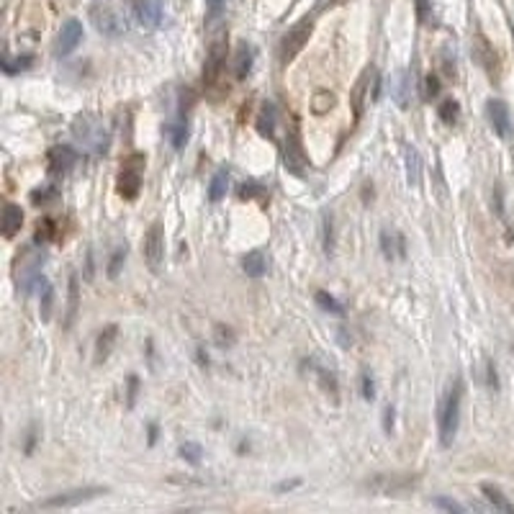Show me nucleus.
Here are the masks:
<instances>
[{"mask_svg": "<svg viewBox=\"0 0 514 514\" xmlns=\"http://www.w3.org/2000/svg\"><path fill=\"white\" fill-rule=\"evenodd\" d=\"M460 404H463V381L455 378V383L450 386V391H447L445 404H442V412H440V442L445 447L453 445L455 434H458Z\"/></svg>", "mask_w": 514, "mask_h": 514, "instance_id": "1", "label": "nucleus"}, {"mask_svg": "<svg viewBox=\"0 0 514 514\" xmlns=\"http://www.w3.org/2000/svg\"><path fill=\"white\" fill-rule=\"evenodd\" d=\"M44 260H47V252L39 250V247H26L16 260V280H18V288H23L26 296L34 291V285L44 283V278H41Z\"/></svg>", "mask_w": 514, "mask_h": 514, "instance_id": "2", "label": "nucleus"}, {"mask_svg": "<svg viewBox=\"0 0 514 514\" xmlns=\"http://www.w3.org/2000/svg\"><path fill=\"white\" fill-rule=\"evenodd\" d=\"M72 136L77 142L85 144L88 149H93L95 155H106V149H109V134H106V128H103V124L90 114L75 119Z\"/></svg>", "mask_w": 514, "mask_h": 514, "instance_id": "3", "label": "nucleus"}, {"mask_svg": "<svg viewBox=\"0 0 514 514\" xmlns=\"http://www.w3.org/2000/svg\"><path fill=\"white\" fill-rule=\"evenodd\" d=\"M420 483L417 476H406V474H378L368 479L363 486L376 496H401L406 491H412L414 486Z\"/></svg>", "mask_w": 514, "mask_h": 514, "instance_id": "4", "label": "nucleus"}, {"mask_svg": "<svg viewBox=\"0 0 514 514\" xmlns=\"http://www.w3.org/2000/svg\"><path fill=\"white\" fill-rule=\"evenodd\" d=\"M312 28H314V21L306 16V18L298 21L296 26L280 39V52H278V55H280V65H291V62L296 60L298 52L306 47V41L312 36Z\"/></svg>", "mask_w": 514, "mask_h": 514, "instance_id": "5", "label": "nucleus"}, {"mask_svg": "<svg viewBox=\"0 0 514 514\" xmlns=\"http://www.w3.org/2000/svg\"><path fill=\"white\" fill-rule=\"evenodd\" d=\"M109 494L106 486H82V488H72V491H65V494H55L49 499L41 501L44 509H67V507H80L85 501L98 499V496Z\"/></svg>", "mask_w": 514, "mask_h": 514, "instance_id": "6", "label": "nucleus"}, {"mask_svg": "<svg viewBox=\"0 0 514 514\" xmlns=\"http://www.w3.org/2000/svg\"><path fill=\"white\" fill-rule=\"evenodd\" d=\"M142 255H144V263H147L149 270L160 273L163 260H165V229H163V224L160 222L152 224V226L147 229V234H144Z\"/></svg>", "mask_w": 514, "mask_h": 514, "instance_id": "7", "label": "nucleus"}, {"mask_svg": "<svg viewBox=\"0 0 514 514\" xmlns=\"http://www.w3.org/2000/svg\"><path fill=\"white\" fill-rule=\"evenodd\" d=\"M142 168H144V155H131L124 163L121 173H119V193L126 201L136 198L139 188H142Z\"/></svg>", "mask_w": 514, "mask_h": 514, "instance_id": "8", "label": "nucleus"}, {"mask_svg": "<svg viewBox=\"0 0 514 514\" xmlns=\"http://www.w3.org/2000/svg\"><path fill=\"white\" fill-rule=\"evenodd\" d=\"M90 16H93V26L98 28V34L109 36V39H119V36L126 31V18H124L116 8L95 6Z\"/></svg>", "mask_w": 514, "mask_h": 514, "instance_id": "9", "label": "nucleus"}, {"mask_svg": "<svg viewBox=\"0 0 514 514\" xmlns=\"http://www.w3.org/2000/svg\"><path fill=\"white\" fill-rule=\"evenodd\" d=\"M131 13L144 31H155L163 26L165 0H131Z\"/></svg>", "mask_w": 514, "mask_h": 514, "instance_id": "10", "label": "nucleus"}, {"mask_svg": "<svg viewBox=\"0 0 514 514\" xmlns=\"http://www.w3.org/2000/svg\"><path fill=\"white\" fill-rule=\"evenodd\" d=\"M283 160H285V170H288V173H293V175H304L306 168H309V157H306V152H304L301 134H298L296 126L288 131V136H285Z\"/></svg>", "mask_w": 514, "mask_h": 514, "instance_id": "11", "label": "nucleus"}, {"mask_svg": "<svg viewBox=\"0 0 514 514\" xmlns=\"http://www.w3.org/2000/svg\"><path fill=\"white\" fill-rule=\"evenodd\" d=\"M224 62H226V31H219L209 44V55H206V67H203V80L206 85H214L222 72Z\"/></svg>", "mask_w": 514, "mask_h": 514, "instance_id": "12", "label": "nucleus"}, {"mask_svg": "<svg viewBox=\"0 0 514 514\" xmlns=\"http://www.w3.org/2000/svg\"><path fill=\"white\" fill-rule=\"evenodd\" d=\"M486 119L499 139H509V136H512V116H509V109L504 101L491 98V101L486 103Z\"/></svg>", "mask_w": 514, "mask_h": 514, "instance_id": "13", "label": "nucleus"}, {"mask_svg": "<svg viewBox=\"0 0 514 514\" xmlns=\"http://www.w3.org/2000/svg\"><path fill=\"white\" fill-rule=\"evenodd\" d=\"M82 41V23L77 18H67L62 23L60 28V36H57V44H55V55L57 57H67L72 55L77 44Z\"/></svg>", "mask_w": 514, "mask_h": 514, "instance_id": "14", "label": "nucleus"}, {"mask_svg": "<svg viewBox=\"0 0 514 514\" xmlns=\"http://www.w3.org/2000/svg\"><path fill=\"white\" fill-rule=\"evenodd\" d=\"M412 95H414L412 75L406 72V70H396L391 82V98L396 101L399 109H409V106H412Z\"/></svg>", "mask_w": 514, "mask_h": 514, "instance_id": "15", "label": "nucleus"}, {"mask_svg": "<svg viewBox=\"0 0 514 514\" xmlns=\"http://www.w3.org/2000/svg\"><path fill=\"white\" fill-rule=\"evenodd\" d=\"M378 70L376 67H368L366 72L360 75L358 82H355V88L350 93V103H352V114H355V121H360V116H363V103H366V95L373 85V77H376Z\"/></svg>", "mask_w": 514, "mask_h": 514, "instance_id": "16", "label": "nucleus"}, {"mask_svg": "<svg viewBox=\"0 0 514 514\" xmlns=\"http://www.w3.org/2000/svg\"><path fill=\"white\" fill-rule=\"evenodd\" d=\"M306 366L312 368V376L319 381V386H322V391L329 393L332 399H337L339 381H337V376H334V371H332V368H327L324 363H319L317 358H309V360H306Z\"/></svg>", "mask_w": 514, "mask_h": 514, "instance_id": "17", "label": "nucleus"}, {"mask_svg": "<svg viewBox=\"0 0 514 514\" xmlns=\"http://www.w3.org/2000/svg\"><path fill=\"white\" fill-rule=\"evenodd\" d=\"M116 339H119V324H106L98 332V337H95V366H101V363L109 360Z\"/></svg>", "mask_w": 514, "mask_h": 514, "instance_id": "18", "label": "nucleus"}, {"mask_svg": "<svg viewBox=\"0 0 514 514\" xmlns=\"http://www.w3.org/2000/svg\"><path fill=\"white\" fill-rule=\"evenodd\" d=\"M75 163H77V152L72 147H67V144H60V147L49 152V170L55 175H65Z\"/></svg>", "mask_w": 514, "mask_h": 514, "instance_id": "19", "label": "nucleus"}, {"mask_svg": "<svg viewBox=\"0 0 514 514\" xmlns=\"http://www.w3.org/2000/svg\"><path fill=\"white\" fill-rule=\"evenodd\" d=\"M21 226H23V211H21V206L6 203V206H3V217H0V231H3V237L6 239L16 237L21 231Z\"/></svg>", "mask_w": 514, "mask_h": 514, "instance_id": "20", "label": "nucleus"}, {"mask_svg": "<svg viewBox=\"0 0 514 514\" xmlns=\"http://www.w3.org/2000/svg\"><path fill=\"white\" fill-rule=\"evenodd\" d=\"M165 136L170 139L173 149L185 147V142H188V136H190V126H188V119H185V111H180V114L165 126Z\"/></svg>", "mask_w": 514, "mask_h": 514, "instance_id": "21", "label": "nucleus"}, {"mask_svg": "<svg viewBox=\"0 0 514 514\" xmlns=\"http://www.w3.org/2000/svg\"><path fill=\"white\" fill-rule=\"evenodd\" d=\"M257 131L263 136H268V139H273L275 136V124H278V109L273 101H265L263 106H260V114H257Z\"/></svg>", "mask_w": 514, "mask_h": 514, "instance_id": "22", "label": "nucleus"}, {"mask_svg": "<svg viewBox=\"0 0 514 514\" xmlns=\"http://www.w3.org/2000/svg\"><path fill=\"white\" fill-rule=\"evenodd\" d=\"M252 62H255V49H252V44L242 41L237 47V55H234V77H237V80H244V77L250 75Z\"/></svg>", "mask_w": 514, "mask_h": 514, "instance_id": "23", "label": "nucleus"}, {"mask_svg": "<svg viewBox=\"0 0 514 514\" xmlns=\"http://www.w3.org/2000/svg\"><path fill=\"white\" fill-rule=\"evenodd\" d=\"M381 250H383V255L388 257V260H393V257H404L406 255V242H404L401 234H396V231L383 229L381 231Z\"/></svg>", "mask_w": 514, "mask_h": 514, "instance_id": "24", "label": "nucleus"}, {"mask_svg": "<svg viewBox=\"0 0 514 514\" xmlns=\"http://www.w3.org/2000/svg\"><path fill=\"white\" fill-rule=\"evenodd\" d=\"M77 309H80V280H77V275H70L67 280V314H65V329H70L75 322V317H77Z\"/></svg>", "mask_w": 514, "mask_h": 514, "instance_id": "25", "label": "nucleus"}, {"mask_svg": "<svg viewBox=\"0 0 514 514\" xmlns=\"http://www.w3.org/2000/svg\"><path fill=\"white\" fill-rule=\"evenodd\" d=\"M404 160H406V180L412 188H420L422 185V157L414 147L404 149Z\"/></svg>", "mask_w": 514, "mask_h": 514, "instance_id": "26", "label": "nucleus"}, {"mask_svg": "<svg viewBox=\"0 0 514 514\" xmlns=\"http://www.w3.org/2000/svg\"><path fill=\"white\" fill-rule=\"evenodd\" d=\"M474 57L479 60L481 67H483L488 75H491V77H494V75H496V55H494V49L486 44V39H483V36H479V39H476Z\"/></svg>", "mask_w": 514, "mask_h": 514, "instance_id": "27", "label": "nucleus"}, {"mask_svg": "<svg viewBox=\"0 0 514 514\" xmlns=\"http://www.w3.org/2000/svg\"><path fill=\"white\" fill-rule=\"evenodd\" d=\"M481 494H483V499H486L494 509H499V512L514 514V504L507 499V496L501 494V488L491 486V483H481Z\"/></svg>", "mask_w": 514, "mask_h": 514, "instance_id": "28", "label": "nucleus"}, {"mask_svg": "<svg viewBox=\"0 0 514 514\" xmlns=\"http://www.w3.org/2000/svg\"><path fill=\"white\" fill-rule=\"evenodd\" d=\"M226 190H229V168H219L217 175L211 177V183H209V201L219 203L224 196H226Z\"/></svg>", "mask_w": 514, "mask_h": 514, "instance_id": "29", "label": "nucleus"}, {"mask_svg": "<svg viewBox=\"0 0 514 514\" xmlns=\"http://www.w3.org/2000/svg\"><path fill=\"white\" fill-rule=\"evenodd\" d=\"M242 270L250 278H263L268 273V263H265V255L260 250H252L242 257Z\"/></svg>", "mask_w": 514, "mask_h": 514, "instance_id": "30", "label": "nucleus"}, {"mask_svg": "<svg viewBox=\"0 0 514 514\" xmlns=\"http://www.w3.org/2000/svg\"><path fill=\"white\" fill-rule=\"evenodd\" d=\"M314 301H317L319 309H322V312H327V314H334V317H342V314H345V306L339 304L337 298L332 296V293H327V291H317V293H314Z\"/></svg>", "mask_w": 514, "mask_h": 514, "instance_id": "31", "label": "nucleus"}, {"mask_svg": "<svg viewBox=\"0 0 514 514\" xmlns=\"http://www.w3.org/2000/svg\"><path fill=\"white\" fill-rule=\"evenodd\" d=\"M437 116H440L442 124H447V126H455V124H460V103L455 101V98H447V101L440 103Z\"/></svg>", "mask_w": 514, "mask_h": 514, "instance_id": "32", "label": "nucleus"}, {"mask_svg": "<svg viewBox=\"0 0 514 514\" xmlns=\"http://www.w3.org/2000/svg\"><path fill=\"white\" fill-rule=\"evenodd\" d=\"M322 244H324L327 255H334L337 234H334V219H332V214H324V219H322Z\"/></svg>", "mask_w": 514, "mask_h": 514, "instance_id": "33", "label": "nucleus"}, {"mask_svg": "<svg viewBox=\"0 0 514 514\" xmlns=\"http://www.w3.org/2000/svg\"><path fill=\"white\" fill-rule=\"evenodd\" d=\"M177 455H180L185 463H190V466H198L203 460V447L198 445V442H183V445L177 447Z\"/></svg>", "mask_w": 514, "mask_h": 514, "instance_id": "34", "label": "nucleus"}, {"mask_svg": "<svg viewBox=\"0 0 514 514\" xmlns=\"http://www.w3.org/2000/svg\"><path fill=\"white\" fill-rule=\"evenodd\" d=\"M52 306H55V288L44 280V283H41V309H39L41 322H49V317H52Z\"/></svg>", "mask_w": 514, "mask_h": 514, "instance_id": "35", "label": "nucleus"}, {"mask_svg": "<svg viewBox=\"0 0 514 514\" xmlns=\"http://www.w3.org/2000/svg\"><path fill=\"white\" fill-rule=\"evenodd\" d=\"M226 11V0H206V28H211Z\"/></svg>", "mask_w": 514, "mask_h": 514, "instance_id": "36", "label": "nucleus"}, {"mask_svg": "<svg viewBox=\"0 0 514 514\" xmlns=\"http://www.w3.org/2000/svg\"><path fill=\"white\" fill-rule=\"evenodd\" d=\"M57 188L55 185H41V188H36L34 193H31V203L34 206H47V203H52V201H57Z\"/></svg>", "mask_w": 514, "mask_h": 514, "instance_id": "37", "label": "nucleus"}, {"mask_svg": "<svg viewBox=\"0 0 514 514\" xmlns=\"http://www.w3.org/2000/svg\"><path fill=\"white\" fill-rule=\"evenodd\" d=\"M31 62H34V57H31V55L16 57V60H11V57H3V70H6L8 75H16V72H21V70L31 67Z\"/></svg>", "mask_w": 514, "mask_h": 514, "instance_id": "38", "label": "nucleus"}, {"mask_svg": "<svg viewBox=\"0 0 514 514\" xmlns=\"http://www.w3.org/2000/svg\"><path fill=\"white\" fill-rule=\"evenodd\" d=\"M126 255H128V250H126V244H121V247H116V252L111 255V260H109V278H119V273H121V268H124V260H126Z\"/></svg>", "mask_w": 514, "mask_h": 514, "instance_id": "39", "label": "nucleus"}, {"mask_svg": "<svg viewBox=\"0 0 514 514\" xmlns=\"http://www.w3.org/2000/svg\"><path fill=\"white\" fill-rule=\"evenodd\" d=\"M332 106H334V95H332V93H327V90H319V93L314 95V106H312L314 114H327Z\"/></svg>", "mask_w": 514, "mask_h": 514, "instance_id": "40", "label": "nucleus"}, {"mask_svg": "<svg viewBox=\"0 0 514 514\" xmlns=\"http://www.w3.org/2000/svg\"><path fill=\"white\" fill-rule=\"evenodd\" d=\"M360 393H363V399H366V401L376 399V381H373L371 371L360 373Z\"/></svg>", "mask_w": 514, "mask_h": 514, "instance_id": "41", "label": "nucleus"}, {"mask_svg": "<svg viewBox=\"0 0 514 514\" xmlns=\"http://www.w3.org/2000/svg\"><path fill=\"white\" fill-rule=\"evenodd\" d=\"M414 8H417V21L427 26L432 18V0H414Z\"/></svg>", "mask_w": 514, "mask_h": 514, "instance_id": "42", "label": "nucleus"}, {"mask_svg": "<svg viewBox=\"0 0 514 514\" xmlns=\"http://www.w3.org/2000/svg\"><path fill=\"white\" fill-rule=\"evenodd\" d=\"M217 345L219 347H231L234 342H237V337H234V332L229 329V327H224V324H217Z\"/></svg>", "mask_w": 514, "mask_h": 514, "instance_id": "43", "label": "nucleus"}, {"mask_svg": "<svg viewBox=\"0 0 514 514\" xmlns=\"http://www.w3.org/2000/svg\"><path fill=\"white\" fill-rule=\"evenodd\" d=\"M52 234H55V222L52 219H44V222H39V229H36V242H49L52 239Z\"/></svg>", "mask_w": 514, "mask_h": 514, "instance_id": "44", "label": "nucleus"}, {"mask_svg": "<svg viewBox=\"0 0 514 514\" xmlns=\"http://www.w3.org/2000/svg\"><path fill=\"white\" fill-rule=\"evenodd\" d=\"M432 507L437 509H445V512H463V504H458L455 499H447V496H434L432 499Z\"/></svg>", "mask_w": 514, "mask_h": 514, "instance_id": "45", "label": "nucleus"}, {"mask_svg": "<svg viewBox=\"0 0 514 514\" xmlns=\"http://www.w3.org/2000/svg\"><path fill=\"white\" fill-rule=\"evenodd\" d=\"M486 386L488 391H499V373H496V366L491 360H486Z\"/></svg>", "mask_w": 514, "mask_h": 514, "instance_id": "46", "label": "nucleus"}, {"mask_svg": "<svg viewBox=\"0 0 514 514\" xmlns=\"http://www.w3.org/2000/svg\"><path fill=\"white\" fill-rule=\"evenodd\" d=\"M136 393H139V378L128 376V388H126V409H134Z\"/></svg>", "mask_w": 514, "mask_h": 514, "instance_id": "47", "label": "nucleus"}, {"mask_svg": "<svg viewBox=\"0 0 514 514\" xmlns=\"http://www.w3.org/2000/svg\"><path fill=\"white\" fill-rule=\"evenodd\" d=\"M437 95H440V82H437L434 75H430V77L425 80V98L427 101H434Z\"/></svg>", "mask_w": 514, "mask_h": 514, "instance_id": "48", "label": "nucleus"}, {"mask_svg": "<svg viewBox=\"0 0 514 514\" xmlns=\"http://www.w3.org/2000/svg\"><path fill=\"white\" fill-rule=\"evenodd\" d=\"M263 193V185L257 183V180H247V183H242V188H239V196L242 198H255Z\"/></svg>", "mask_w": 514, "mask_h": 514, "instance_id": "49", "label": "nucleus"}, {"mask_svg": "<svg viewBox=\"0 0 514 514\" xmlns=\"http://www.w3.org/2000/svg\"><path fill=\"white\" fill-rule=\"evenodd\" d=\"M442 70H445L447 77H453L455 75V55H450V49L442 52Z\"/></svg>", "mask_w": 514, "mask_h": 514, "instance_id": "50", "label": "nucleus"}, {"mask_svg": "<svg viewBox=\"0 0 514 514\" xmlns=\"http://www.w3.org/2000/svg\"><path fill=\"white\" fill-rule=\"evenodd\" d=\"M36 437H39V432H36V425H31V427H28V434H26V445H23V453H26V455L34 453Z\"/></svg>", "mask_w": 514, "mask_h": 514, "instance_id": "51", "label": "nucleus"}, {"mask_svg": "<svg viewBox=\"0 0 514 514\" xmlns=\"http://www.w3.org/2000/svg\"><path fill=\"white\" fill-rule=\"evenodd\" d=\"M301 486V479H291V481H280L275 483V494H285V491H293V488Z\"/></svg>", "mask_w": 514, "mask_h": 514, "instance_id": "52", "label": "nucleus"}, {"mask_svg": "<svg viewBox=\"0 0 514 514\" xmlns=\"http://www.w3.org/2000/svg\"><path fill=\"white\" fill-rule=\"evenodd\" d=\"M494 211L496 217H504V193H501V185L494 188Z\"/></svg>", "mask_w": 514, "mask_h": 514, "instance_id": "53", "label": "nucleus"}, {"mask_svg": "<svg viewBox=\"0 0 514 514\" xmlns=\"http://www.w3.org/2000/svg\"><path fill=\"white\" fill-rule=\"evenodd\" d=\"M381 88H383V80H381V75L376 72V77H373V90H371V103H378Z\"/></svg>", "mask_w": 514, "mask_h": 514, "instance_id": "54", "label": "nucleus"}, {"mask_svg": "<svg viewBox=\"0 0 514 514\" xmlns=\"http://www.w3.org/2000/svg\"><path fill=\"white\" fill-rule=\"evenodd\" d=\"M383 430L388 434L393 432V406H386L383 409Z\"/></svg>", "mask_w": 514, "mask_h": 514, "instance_id": "55", "label": "nucleus"}, {"mask_svg": "<svg viewBox=\"0 0 514 514\" xmlns=\"http://www.w3.org/2000/svg\"><path fill=\"white\" fill-rule=\"evenodd\" d=\"M157 440V425H149V445H155Z\"/></svg>", "mask_w": 514, "mask_h": 514, "instance_id": "56", "label": "nucleus"}]
</instances>
